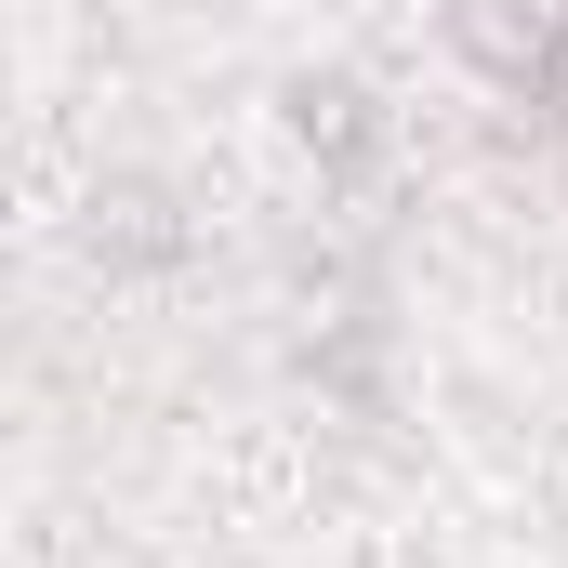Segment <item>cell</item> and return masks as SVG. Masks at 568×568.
<instances>
[{"label":"cell","mask_w":568,"mask_h":568,"mask_svg":"<svg viewBox=\"0 0 568 568\" xmlns=\"http://www.w3.org/2000/svg\"><path fill=\"white\" fill-rule=\"evenodd\" d=\"M463 53H476V67H489V80H503L529 120H568V40L542 27V13H503V0H476V13H463Z\"/></svg>","instance_id":"obj_1"},{"label":"cell","mask_w":568,"mask_h":568,"mask_svg":"<svg viewBox=\"0 0 568 568\" xmlns=\"http://www.w3.org/2000/svg\"><path fill=\"white\" fill-rule=\"evenodd\" d=\"M291 120H304V145H331L344 172L371 159V93H344V80H304V93H291Z\"/></svg>","instance_id":"obj_2"}]
</instances>
